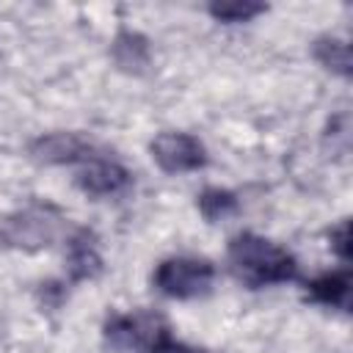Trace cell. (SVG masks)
Returning <instances> with one entry per match:
<instances>
[{"mask_svg": "<svg viewBox=\"0 0 353 353\" xmlns=\"http://www.w3.org/2000/svg\"><path fill=\"white\" fill-rule=\"evenodd\" d=\"M229 268L251 290L270 287V284H284L298 276V262L295 256L281 248L279 243L254 234V232H240L229 240L226 248Z\"/></svg>", "mask_w": 353, "mask_h": 353, "instance_id": "1", "label": "cell"}, {"mask_svg": "<svg viewBox=\"0 0 353 353\" xmlns=\"http://www.w3.org/2000/svg\"><path fill=\"white\" fill-rule=\"evenodd\" d=\"M168 336V323L157 312H124L105 323V342L121 353H154Z\"/></svg>", "mask_w": 353, "mask_h": 353, "instance_id": "2", "label": "cell"}, {"mask_svg": "<svg viewBox=\"0 0 353 353\" xmlns=\"http://www.w3.org/2000/svg\"><path fill=\"white\" fill-rule=\"evenodd\" d=\"M152 281L163 295L176 301H190L210 292L215 281V268L210 259L201 256H171L157 265Z\"/></svg>", "mask_w": 353, "mask_h": 353, "instance_id": "3", "label": "cell"}, {"mask_svg": "<svg viewBox=\"0 0 353 353\" xmlns=\"http://www.w3.org/2000/svg\"><path fill=\"white\" fill-rule=\"evenodd\" d=\"M152 157L165 174H188L207 165V149L196 135L188 132H160L152 141Z\"/></svg>", "mask_w": 353, "mask_h": 353, "instance_id": "4", "label": "cell"}, {"mask_svg": "<svg viewBox=\"0 0 353 353\" xmlns=\"http://www.w3.org/2000/svg\"><path fill=\"white\" fill-rule=\"evenodd\" d=\"M33 157L41 160V163H50V165H74V163H88L94 157H102L99 146L80 135V132H50V135H41L33 146H30Z\"/></svg>", "mask_w": 353, "mask_h": 353, "instance_id": "5", "label": "cell"}, {"mask_svg": "<svg viewBox=\"0 0 353 353\" xmlns=\"http://www.w3.org/2000/svg\"><path fill=\"white\" fill-rule=\"evenodd\" d=\"M130 171L110 157H94L80 165L74 182L85 196H116L130 185Z\"/></svg>", "mask_w": 353, "mask_h": 353, "instance_id": "6", "label": "cell"}, {"mask_svg": "<svg viewBox=\"0 0 353 353\" xmlns=\"http://www.w3.org/2000/svg\"><path fill=\"white\" fill-rule=\"evenodd\" d=\"M306 292L314 303L331 306V309H347L350 306V273L347 270H331L306 284Z\"/></svg>", "mask_w": 353, "mask_h": 353, "instance_id": "7", "label": "cell"}, {"mask_svg": "<svg viewBox=\"0 0 353 353\" xmlns=\"http://www.w3.org/2000/svg\"><path fill=\"white\" fill-rule=\"evenodd\" d=\"M113 58H116V63H119L121 69H127V72H141V69L149 63V44H146L143 36L124 30V33H119L116 41H113Z\"/></svg>", "mask_w": 353, "mask_h": 353, "instance_id": "8", "label": "cell"}, {"mask_svg": "<svg viewBox=\"0 0 353 353\" xmlns=\"http://www.w3.org/2000/svg\"><path fill=\"white\" fill-rule=\"evenodd\" d=\"M312 52H314V58L325 69H331V72H336L342 77L350 74V47H347V41L334 39V36H325V39H317L314 41V50Z\"/></svg>", "mask_w": 353, "mask_h": 353, "instance_id": "9", "label": "cell"}, {"mask_svg": "<svg viewBox=\"0 0 353 353\" xmlns=\"http://www.w3.org/2000/svg\"><path fill=\"white\" fill-rule=\"evenodd\" d=\"M99 270V256L94 243L88 240V234H80L72 240L69 245V273L72 279H88Z\"/></svg>", "mask_w": 353, "mask_h": 353, "instance_id": "10", "label": "cell"}, {"mask_svg": "<svg viewBox=\"0 0 353 353\" xmlns=\"http://www.w3.org/2000/svg\"><path fill=\"white\" fill-rule=\"evenodd\" d=\"M199 212L215 223V221H223L229 218L232 212H237V196L229 193V190H221V188H207L201 196H199Z\"/></svg>", "mask_w": 353, "mask_h": 353, "instance_id": "11", "label": "cell"}, {"mask_svg": "<svg viewBox=\"0 0 353 353\" xmlns=\"http://www.w3.org/2000/svg\"><path fill=\"white\" fill-rule=\"evenodd\" d=\"M265 6L262 3H248V0H232V3H212L210 14L221 22H248L256 14H262Z\"/></svg>", "mask_w": 353, "mask_h": 353, "instance_id": "12", "label": "cell"}, {"mask_svg": "<svg viewBox=\"0 0 353 353\" xmlns=\"http://www.w3.org/2000/svg\"><path fill=\"white\" fill-rule=\"evenodd\" d=\"M328 240H331V251H334L342 262H350V221H339V223L328 232Z\"/></svg>", "mask_w": 353, "mask_h": 353, "instance_id": "13", "label": "cell"}, {"mask_svg": "<svg viewBox=\"0 0 353 353\" xmlns=\"http://www.w3.org/2000/svg\"><path fill=\"white\" fill-rule=\"evenodd\" d=\"M154 353H210V350H204V347H193V345H185V342H176V339H165Z\"/></svg>", "mask_w": 353, "mask_h": 353, "instance_id": "14", "label": "cell"}]
</instances>
